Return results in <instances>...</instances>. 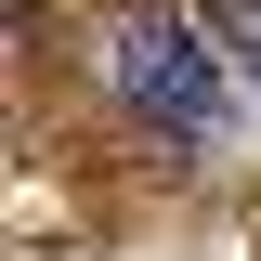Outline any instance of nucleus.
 I'll return each instance as SVG.
<instances>
[{"mask_svg":"<svg viewBox=\"0 0 261 261\" xmlns=\"http://www.w3.org/2000/svg\"><path fill=\"white\" fill-rule=\"evenodd\" d=\"M105 79H118V105L157 144H209L222 105H235V65H222V39L196 13H118L105 27Z\"/></svg>","mask_w":261,"mask_h":261,"instance_id":"nucleus-1","label":"nucleus"},{"mask_svg":"<svg viewBox=\"0 0 261 261\" xmlns=\"http://www.w3.org/2000/svg\"><path fill=\"white\" fill-rule=\"evenodd\" d=\"M222 27H235V53H248V79H261V0H222Z\"/></svg>","mask_w":261,"mask_h":261,"instance_id":"nucleus-2","label":"nucleus"}]
</instances>
